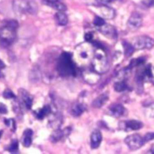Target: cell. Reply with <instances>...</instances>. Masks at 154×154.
<instances>
[{"mask_svg": "<svg viewBox=\"0 0 154 154\" xmlns=\"http://www.w3.org/2000/svg\"><path fill=\"white\" fill-rule=\"evenodd\" d=\"M94 51L88 43L79 45L75 51V61L80 67H86L91 63Z\"/></svg>", "mask_w": 154, "mask_h": 154, "instance_id": "1", "label": "cell"}, {"mask_svg": "<svg viewBox=\"0 0 154 154\" xmlns=\"http://www.w3.org/2000/svg\"><path fill=\"white\" fill-rule=\"evenodd\" d=\"M74 62L72 54L67 52H63L57 63V70L60 75L63 77L75 76L76 71Z\"/></svg>", "mask_w": 154, "mask_h": 154, "instance_id": "2", "label": "cell"}, {"mask_svg": "<svg viewBox=\"0 0 154 154\" xmlns=\"http://www.w3.org/2000/svg\"><path fill=\"white\" fill-rule=\"evenodd\" d=\"M18 23L15 20H10L0 28V45L8 47L13 43L16 38V29Z\"/></svg>", "mask_w": 154, "mask_h": 154, "instance_id": "3", "label": "cell"}, {"mask_svg": "<svg viewBox=\"0 0 154 154\" xmlns=\"http://www.w3.org/2000/svg\"><path fill=\"white\" fill-rule=\"evenodd\" d=\"M93 70L99 74L104 73L108 70L109 66L106 54L103 49L99 46L94 51L91 60Z\"/></svg>", "mask_w": 154, "mask_h": 154, "instance_id": "4", "label": "cell"}, {"mask_svg": "<svg viewBox=\"0 0 154 154\" xmlns=\"http://www.w3.org/2000/svg\"><path fill=\"white\" fill-rule=\"evenodd\" d=\"M13 8L19 13H29L34 14L37 10V4L32 1L14 0L13 2Z\"/></svg>", "mask_w": 154, "mask_h": 154, "instance_id": "5", "label": "cell"}, {"mask_svg": "<svg viewBox=\"0 0 154 154\" xmlns=\"http://www.w3.org/2000/svg\"><path fill=\"white\" fill-rule=\"evenodd\" d=\"M131 44L135 49H150L154 46V40L147 35H140L134 37Z\"/></svg>", "mask_w": 154, "mask_h": 154, "instance_id": "6", "label": "cell"}, {"mask_svg": "<svg viewBox=\"0 0 154 154\" xmlns=\"http://www.w3.org/2000/svg\"><path fill=\"white\" fill-rule=\"evenodd\" d=\"M125 143L132 150H135L140 148L144 143L143 138L138 134H132L126 137Z\"/></svg>", "mask_w": 154, "mask_h": 154, "instance_id": "7", "label": "cell"}, {"mask_svg": "<svg viewBox=\"0 0 154 154\" xmlns=\"http://www.w3.org/2000/svg\"><path fill=\"white\" fill-rule=\"evenodd\" d=\"M143 18L140 14L137 12H134L130 16L128 22L127 26L130 30H137L142 25Z\"/></svg>", "mask_w": 154, "mask_h": 154, "instance_id": "8", "label": "cell"}, {"mask_svg": "<svg viewBox=\"0 0 154 154\" xmlns=\"http://www.w3.org/2000/svg\"><path fill=\"white\" fill-rule=\"evenodd\" d=\"M43 2L46 5L58 10V11H64L67 10V7L60 0H43Z\"/></svg>", "mask_w": 154, "mask_h": 154, "instance_id": "9", "label": "cell"}, {"mask_svg": "<svg viewBox=\"0 0 154 154\" xmlns=\"http://www.w3.org/2000/svg\"><path fill=\"white\" fill-rule=\"evenodd\" d=\"M100 31L101 32L104 34L105 36L109 37L111 38H115L117 36V32L115 28L109 25H103V26H100Z\"/></svg>", "mask_w": 154, "mask_h": 154, "instance_id": "10", "label": "cell"}, {"mask_svg": "<svg viewBox=\"0 0 154 154\" xmlns=\"http://www.w3.org/2000/svg\"><path fill=\"white\" fill-rule=\"evenodd\" d=\"M102 134L99 130L94 131L91 135V147L93 149L97 148L102 141Z\"/></svg>", "mask_w": 154, "mask_h": 154, "instance_id": "11", "label": "cell"}, {"mask_svg": "<svg viewBox=\"0 0 154 154\" xmlns=\"http://www.w3.org/2000/svg\"><path fill=\"white\" fill-rule=\"evenodd\" d=\"M109 111L114 117H119L124 114L125 109L122 105L114 103L109 106Z\"/></svg>", "mask_w": 154, "mask_h": 154, "instance_id": "12", "label": "cell"}, {"mask_svg": "<svg viewBox=\"0 0 154 154\" xmlns=\"http://www.w3.org/2000/svg\"><path fill=\"white\" fill-rule=\"evenodd\" d=\"M124 127L127 130H138L142 128L143 124L141 122L136 120H129L124 122Z\"/></svg>", "mask_w": 154, "mask_h": 154, "instance_id": "13", "label": "cell"}, {"mask_svg": "<svg viewBox=\"0 0 154 154\" xmlns=\"http://www.w3.org/2000/svg\"><path fill=\"white\" fill-rule=\"evenodd\" d=\"M85 74L84 73V78L85 79V81L91 84H96L97 82V81L99 79V73L96 72L95 71L93 72H85Z\"/></svg>", "mask_w": 154, "mask_h": 154, "instance_id": "14", "label": "cell"}, {"mask_svg": "<svg viewBox=\"0 0 154 154\" xmlns=\"http://www.w3.org/2000/svg\"><path fill=\"white\" fill-rule=\"evenodd\" d=\"M108 99V95L106 93H103L93 100L92 105L94 108H100L107 102Z\"/></svg>", "mask_w": 154, "mask_h": 154, "instance_id": "15", "label": "cell"}, {"mask_svg": "<svg viewBox=\"0 0 154 154\" xmlns=\"http://www.w3.org/2000/svg\"><path fill=\"white\" fill-rule=\"evenodd\" d=\"M55 21L59 25L64 26L68 22V17L63 11H58L55 15Z\"/></svg>", "mask_w": 154, "mask_h": 154, "instance_id": "16", "label": "cell"}, {"mask_svg": "<svg viewBox=\"0 0 154 154\" xmlns=\"http://www.w3.org/2000/svg\"><path fill=\"white\" fill-rule=\"evenodd\" d=\"M32 131L31 129H26L23 132V144L25 147H29L32 142Z\"/></svg>", "mask_w": 154, "mask_h": 154, "instance_id": "17", "label": "cell"}, {"mask_svg": "<svg viewBox=\"0 0 154 154\" xmlns=\"http://www.w3.org/2000/svg\"><path fill=\"white\" fill-rule=\"evenodd\" d=\"M85 110V106L82 103H75L71 108V114L73 116H79Z\"/></svg>", "mask_w": 154, "mask_h": 154, "instance_id": "18", "label": "cell"}, {"mask_svg": "<svg viewBox=\"0 0 154 154\" xmlns=\"http://www.w3.org/2000/svg\"><path fill=\"white\" fill-rule=\"evenodd\" d=\"M66 134L65 131L60 129H57L54 131L51 135V140L54 143H56L60 141Z\"/></svg>", "mask_w": 154, "mask_h": 154, "instance_id": "19", "label": "cell"}, {"mask_svg": "<svg viewBox=\"0 0 154 154\" xmlns=\"http://www.w3.org/2000/svg\"><path fill=\"white\" fill-rule=\"evenodd\" d=\"M51 111V106L48 105H45L42 109H39L37 113L36 116L38 119H43L46 116L48 115Z\"/></svg>", "mask_w": 154, "mask_h": 154, "instance_id": "20", "label": "cell"}, {"mask_svg": "<svg viewBox=\"0 0 154 154\" xmlns=\"http://www.w3.org/2000/svg\"><path fill=\"white\" fill-rule=\"evenodd\" d=\"M21 94H22V100H23L26 107L28 109H30L31 108L32 103V100L31 96L26 91H21Z\"/></svg>", "mask_w": 154, "mask_h": 154, "instance_id": "21", "label": "cell"}, {"mask_svg": "<svg viewBox=\"0 0 154 154\" xmlns=\"http://www.w3.org/2000/svg\"><path fill=\"white\" fill-rule=\"evenodd\" d=\"M123 46L124 48V51H125V54L126 57H130L134 52V48L132 45L131 43H128L126 42H125L123 43Z\"/></svg>", "mask_w": 154, "mask_h": 154, "instance_id": "22", "label": "cell"}, {"mask_svg": "<svg viewBox=\"0 0 154 154\" xmlns=\"http://www.w3.org/2000/svg\"><path fill=\"white\" fill-rule=\"evenodd\" d=\"M114 90L117 92H121L126 90L128 88V85L124 81L117 82L114 85Z\"/></svg>", "mask_w": 154, "mask_h": 154, "instance_id": "23", "label": "cell"}, {"mask_svg": "<svg viewBox=\"0 0 154 154\" xmlns=\"http://www.w3.org/2000/svg\"><path fill=\"white\" fill-rule=\"evenodd\" d=\"M144 61H145V60L143 57L134 59L131 61L129 66L127 68L129 69H131L132 67H134V66H139V65L143 64Z\"/></svg>", "mask_w": 154, "mask_h": 154, "instance_id": "24", "label": "cell"}, {"mask_svg": "<svg viewBox=\"0 0 154 154\" xmlns=\"http://www.w3.org/2000/svg\"><path fill=\"white\" fill-rule=\"evenodd\" d=\"M18 147H19V144H18L17 140L14 139L12 140L11 144L8 148V150L10 152L14 153V152H17V150L18 149Z\"/></svg>", "mask_w": 154, "mask_h": 154, "instance_id": "25", "label": "cell"}, {"mask_svg": "<svg viewBox=\"0 0 154 154\" xmlns=\"http://www.w3.org/2000/svg\"><path fill=\"white\" fill-rule=\"evenodd\" d=\"M93 23L94 25H96L98 27H100L105 24V20L102 17H101L100 16H96V17H95V18L93 20Z\"/></svg>", "mask_w": 154, "mask_h": 154, "instance_id": "26", "label": "cell"}, {"mask_svg": "<svg viewBox=\"0 0 154 154\" xmlns=\"http://www.w3.org/2000/svg\"><path fill=\"white\" fill-rule=\"evenodd\" d=\"M2 95H3V97L6 98V99H11V98H14L15 97V95L14 94V93L9 89L5 90L3 92Z\"/></svg>", "mask_w": 154, "mask_h": 154, "instance_id": "27", "label": "cell"}, {"mask_svg": "<svg viewBox=\"0 0 154 154\" xmlns=\"http://www.w3.org/2000/svg\"><path fill=\"white\" fill-rule=\"evenodd\" d=\"M154 139V132H149L147 133L144 137H143V140L144 142H147L149 141H150Z\"/></svg>", "mask_w": 154, "mask_h": 154, "instance_id": "28", "label": "cell"}, {"mask_svg": "<svg viewBox=\"0 0 154 154\" xmlns=\"http://www.w3.org/2000/svg\"><path fill=\"white\" fill-rule=\"evenodd\" d=\"M84 38L85 39V40L88 42H91V40H93V35L92 34L91 32H87L85 34V35H84Z\"/></svg>", "mask_w": 154, "mask_h": 154, "instance_id": "29", "label": "cell"}, {"mask_svg": "<svg viewBox=\"0 0 154 154\" xmlns=\"http://www.w3.org/2000/svg\"><path fill=\"white\" fill-rule=\"evenodd\" d=\"M7 112V109L6 106L4 103L0 102V113L6 114Z\"/></svg>", "mask_w": 154, "mask_h": 154, "instance_id": "30", "label": "cell"}, {"mask_svg": "<svg viewBox=\"0 0 154 154\" xmlns=\"http://www.w3.org/2000/svg\"><path fill=\"white\" fill-rule=\"evenodd\" d=\"M98 2L102 4H107L109 3H111L113 1H114L115 0H96Z\"/></svg>", "mask_w": 154, "mask_h": 154, "instance_id": "31", "label": "cell"}, {"mask_svg": "<svg viewBox=\"0 0 154 154\" xmlns=\"http://www.w3.org/2000/svg\"><path fill=\"white\" fill-rule=\"evenodd\" d=\"M5 67V65L4 63L0 60V70H2V69H4Z\"/></svg>", "mask_w": 154, "mask_h": 154, "instance_id": "32", "label": "cell"}, {"mask_svg": "<svg viewBox=\"0 0 154 154\" xmlns=\"http://www.w3.org/2000/svg\"><path fill=\"white\" fill-rule=\"evenodd\" d=\"M150 152H151L152 153H154V144L152 146V147H151V149H150Z\"/></svg>", "mask_w": 154, "mask_h": 154, "instance_id": "33", "label": "cell"}, {"mask_svg": "<svg viewBox=\"0 0 154 154\" xmlns=\"http://www.w3.org/2000/svg\"><path fill=\"white\" fill-rule=\"evenodd\" d=\"M150 4L154 5V0H150Z\"/></svg>", "mask_w": 154, "mask_h": 154, "instance_id": "34", "label": "cell"}, {"mask_svg": "<svg viewBox=\"0 0 154 154\" xmlns=\"http://www.w3.org/2000/svg\"><path fill=\"white\" fill-rule=\"evenodd\" d=\"M1 134H2V132L0 131V137H1Z\"/></svg>", "mask_w": 154, "mask_h": 154, "instance_id": "35", "label": "cell"}]
</instances>
